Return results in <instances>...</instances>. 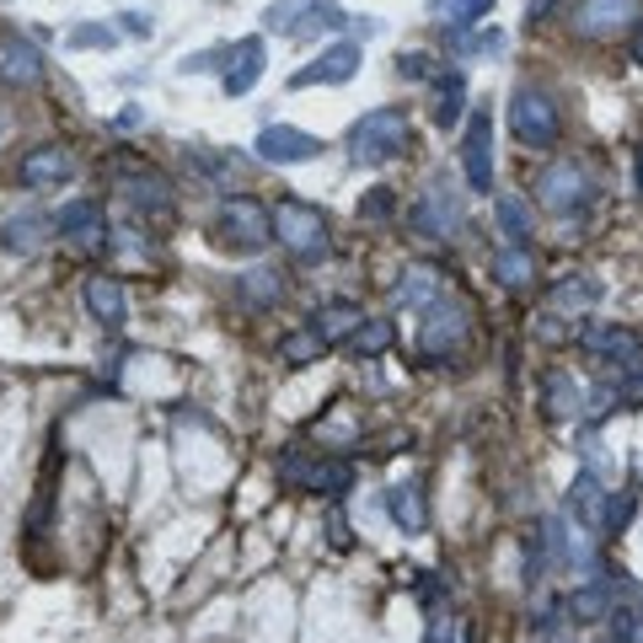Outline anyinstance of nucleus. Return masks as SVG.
Listing matches in <instances>:
<instances>
[{
    "mask_svg": "<svg viewBox=\"0 0 643 643\" xmlns=\"http://www.w3.org/2000/svg\"><path fill=\"white\" fill-rule=\"evenodd\" d=\"M413 145V123L402 108H370L354 119V129L343 134V151L354 167H386V161H398L402 151Z\"/></svg>",
    "mask_w": 643,
    "mask_h": 643,
    "instance_id": "obj_1",
    "label": "nucleus"
},
{
    "mask_svg": "<svg viewBox=\"0 0 643 643\" xmlns=\"http://www.w3.org/2000/svg\"><path fill=\"white\" fill-rule=\"evenodd\" d=\"M536 204L552 214V220H574V214H584L590 204H595V193H601V183H595V172L584 167L580 155H557V161H547L542 172H536Z\"/></svg>",
    "mask_w": 643,
    "mask_h": 643,
    "instance_id": "obj_2",
    "label": "nucleus"
},
{
    "mask_svg": "<svg viewBox=\"0 0 643 643\" xmlns=\"http://www.w3.org/2000/svg\"><path fill=\"white\" fill-rule=\"evenodd\" d=\"M210 237H220V247L231 252H263L274 242V210L263 199H247V193H225L214 204Z\"/></svg>",
    "mask_w": 643,
    "mask_h": 643,
    "instance_id": "obj_3",
    "label": "nucleus"
},
{
    "mask_svg": "<svg viewBox=\"0 0 643 643\" xmlns=\"http://www.w3.org/2000/svg\"><path fill=\"white\" fill-rule=\"evenodd\" d=\"M510 134L531 145V151H552L557 145V134H563V108H557V97L547 87H536V81H525L510 92Z\"/></svg>",
    "mask_w": 643,
    "mask_h": 643,
    "instance_id": "obj_4",
    "label": "nucleus"
},
{
    "mask_svg": "<svg viewBox=\"0 0 643 643\" xmlns=\"http://www.w3.org/2000/svg\"><path fill=\"white\" fill-rule=\"evenodd\" d=\"M461 220H466V193H461L445 172L429 178L424 193H419V204H413V214H408L413 237H424V242H456Z\"/></svg>",
    "mask_w": 643,
    "mask_h": 643,
    "instance_id": "obj_5",
    "label": "nucleus"
},
{
    "mask_svg": "<svg viewBox=\"0 0 643 643\" xmlns=\"http://www.w3.org/2000/svg\"><path fill=\"white\" fill-rule=\"evenodd\" d=\"M472 307L461 295H440L434 307H424V328H419V354L424 360H456L461 349L472 343Z\"/></svg>",
    "mask_w": 643,
    "mask_h": 643,
    "instance_id": "obj_6",
    "label": "nucleus"
},
{
    "mask_svg": "<svg viewBox=\"0 0 643 643\" xmlns=\"http://www.w3.org/2000/svg\"><path fill=\"white\" fill-rule=\"evenodd\" d=\"M274 242H284L301 263H322L333 252V237H328V214L307 204V199H279L274 204Z\"/></svg>",
    "mask_w": 643,
    "mask_h": 643,
    "instance_id": "obj_7",
    "label": "nucleus"
},
{
    "mask_svg": "<svg viewBox=\"0 0 643 643\" xmlns=\"http://www.w3.org/2000/svg\"><path fill=\"white\" fill-rule=\"evenodd\" d=\"M279 478L295 483L301 493H322V499H343L354 489V466L349 461H328V456H290L279 461Z\"/></svg>",
    "mask_w": 643,
    "mask_h": 643,
    "instance_id": "obj_8",
    "label": "nucleus"
},
{
    "mask_svg": "<svg viewBox=\"0 0 643 643\" xmlns=\"http://www.w3.org/2000/svg\"><path fill=\"white\" fill-rule=\"evenodd\" d=\"M580 349L584 354H595L601 365L612 370H639L643 365V338L633 328H622V322H584L580 328Z\"/></svg>",
    "mask_w": 643,
    "mask_h": 643,
    "instance_id": "obj_9",
    "label": "nucleus"
},
{
    "mask_svg": "<svg viewBox=\"0 0 643 643\" xmlns=\"http://www.w3.org/2000/svg\"><path fill=\"white\" fill-rule=\"evenodd\" d=\"M360 43L354 38H338V43H328L322 54L311 64H301L295 76H290V92H311V87H343V81H354L360 76Z\"/></svg>",
    "mask_w": 643,
    "mask_h": 643,
    "instance_id": "obj_10",
    "label": "nucleus"
},
{
    "mask_svg": "<svg viewBox=\"0 0 643 643\" xmlns=\"http://www.w3.org/2000/svg\"><path fill=\"white\" fill-rule=\"evenodd\" d=\"M643 17V0H574V11H569V22L580 38H622V32L633 28Z\"/></svg>",
    "mask_w": 643,
    "mask_h": 643,
    "instance_id": "obj_11",
    "label": "nucleus"
},
{
    "mask_svg": "<svg viewBox=\"0 0 643 643\" xmlns=\"http://www.w3.org/2000/svg\"><path fill=\"white\" fill-rule=\"evenodd\" d=\"M43 76H49L43 49L22 32H0V87L6 92H32V87H43Z\"/></svg>",
    "mask_w": 643,
    "mask_h": 643,
    "instance_id": "obj_12",
    "label": "nucleus"
},
{
    "mask_svg": "<svg viewBox=\"0 0 643 643\" xmlns=\"http://www.w3.org/2000/svg\"><path fill=\"white\" fill-rule=\"evenodd\" d=\"M252 151H258V161H269V167H295V161H317L328 145H322L311 129H295V123H269V129H258Z\"/></svg>",
    "mask_w": 643,
    "mask_h": 643,
    "instance_id": "obj_13",
    "label": "nucleus"
},
{
    "mask_svg": "<svg viewBox=\"0 0 643 643\" xmlns=\"http://www.w3.org/2000/svg\"><path fill=\"white\" fill-rule=\"evenodd\" d=\"M54 225H60V237L76 252H102L108 247V214L97 199H70L60 214H54Z\"/></svg>",
    "mask_w": 643,
    "mask_h": 643,
    "instance_id": "obj_14",
    "label": "nucleus"
},
{
    "mask_svg": "<svg viewBox=\"0 0 643 643\" xmlns=\"http://www.w3.org/2000/svg\"><path fill=\"white\" fill-rule=\"evenodd\" d=\"M461 172H466L472 193H493V129L483 108L472 113L466 134H461Z\"/></svg>",
    "mask_w": 643,
    "mask_h": 643,
    "instance_id": "obj_15",
    "label": "nucleus"
},
{
    "mask_svg": "<svg viewBox=\"0 0 643 643\" xmlns=\"http://www.w3.org/2000/svg\"><path fill=\"white\" fill-rule=\"evenodd\" d=\"M119 193L129 199V210H140L145 220H172V183L161 178V172H151V167H129L119 178Z\"/></svg>",
    "mask_w": 643,
    "mask_h": 643,
    "instance_id": "obj_16",
    "label": "nucleus"
},
{
    "mask_svg": "<svg viewBox=\"0 0 643 643\" xmlns=\"http://www.w3.org/2000/svg\"><path fill=\"white\" fill-rule=\"evenodd\" d=\"M76 178V155L64 151V145H28L22 161H17V183L22 188H60Z\"/></svg>",
    "mask_w": 643,
    "mask_h": 643,
    "instance_id": "obj_17",
    "label": "nucleus"
},
{
    "mask_svg": "<svg viewBox=\"0 0 643 643\" xmlns=\"http://www.w3.org/2000/svg\"><path fill=\"white\" fill-rule=\"evenodd\" d=\"M49 237H60V225H54V214H43V210H22V214H6V220H0V247L17 252V258L43 252Z\"/></svg>",
    "mask_w": 643,
    "mask_h": 643,
    "instance_id": "obj_18",
    "label": "nucleus"
},
{
    "mask_svg": "<svg viewBox=\"0 0 643 643\" xmlns=\"http://www.w3.org/2000/svg\"><path fill=\"white\" fill-rule=\"evenodd\" d=\"M263 64H269L263 38H242V43H231L225 70H220V87H225V97H247V92H252V87L263 81Z\"/></svg>",
    "mask_w": 643,
    "mask_h": 643,
    "instance_id": "obj_19",
    "label": "nucleus"
},
{
    "mask_svg": "<svg viewBox=\"0 0 643 643\" xmlns=\"http://www.w3.org/2000/svg\"><path fill=\"white\" fill-rule=\"evenodd\" d=\"M81 301L92 311V322H102V328H123V322H129V290H123V279H113V274L87 279V284H81Z\"/></svg>",
    "mask_w": 643,
    "mask_h": 643,
    "instance_id": "obj_20",
    "label": "nucleus"
},
{
    "mask_svg": "<svg viewBox=\"0 0 643 643\" xmlns=\"http://www.w3.org/2000/svg\"><path fill=\"white\" fill-rule=\"evenodd\" d=\"M461 113H466V76L461 70H440L429 81V119H434V129H456Z\"/></svg>",
    "mask_w": 643,
    "mask_h": 643,
    "instance_id": "obj_21",
    "label": "nucleus"
},
{
    "mask_svg": "<svg viewBox=\"0 0 643 643\" xmlns=\"http://www.w3.org/2000/svg\"><path fill=\"white\" fill-rule=\"evenodd\" d=\"M237 295H242V307H252V311H274L279 301H284V274L269 269V263H258V269L237 274Z\"/></svg>",
    "mask_w": 643,
    "mask_h": 643,
    "instance_id": "obj_22",
    "label": "nucleus"
},
{
    "mask_svg": "<svg viewBox=\"0 0 643 643\" xmlns=\"http://www.w3.org/2000/svg\"><path fill=\"white\" fill-rule=\"evenodd\" d=\"M606 483L595 478V472H580L574 478V489H569V510L580 515V525L584 531H601V510H606Z\"/></svg>",
    "mask_w": 643,
    "mask_h": 643,
    "instance_id": "obj_23",
    "label": "nucleus"
},
{
    "mask_svg": "<svg viewBox=\"0 0 643 643\" xmlns=\"http://www.w3.org/2000/svg\"><path fill=\"white\" fill-rule=\"evenodd\" d=\"M493 279L504 284V290H531V279H536V258H531V247H499L493 252Z\"/></svg>",
    "mask_w": 643,
    "mask_h": 643,
    "instance_id": "obj_24",
    "label": "nucleus"
},
{
    "mask_svg": "<svg viewBox=\"0 0 643 643\" xmlns=\"http://www.w3.org/2000/svg\"><path fill=\"white\" fill-rule=\"evenodd\" d=\"M360 322H365V311L354 307V301H328V307H322L317 317H311V328H317V333L328 338V343H349Z\"/></svg>",
    "mask_w": 643,
    "mask_h": 643,
    "instance_id": "obj_25",
    "label": "nucleus"
},
{
    "mask_svg": "<svg viewBox=\"0 0 643 643\" xmlns=\"http://www.w3.org/2000/svg\"><path fill=\"white\" fill-rule=\"evenodd\" d=\"M386 515L408 531V536H419L429 525V510H424V493H419V483H398V489L386 493Z\"/></svg>",
    "mask_w": 643,
    "mask_h": 643,
    "instance_id": "obj_26",
    "label": "nucleus"
},
{
    "mask_svg": "<svg viewBox=\"0 0 643 643\" xmlns=\"http://www.w3.org/2000/svg\"><path fill=\"white\" fill-rule=\"evenodd\" d=\"M440 279H445V274H440L434 263H408V269H402V284H398V301L434 307V301H440V290H445Z\"/></svg>",
    "mask_w": 643,
    "mask_h": 643,
    "instance_id": "obj_27",
    "label": "nucleus"
},
{
    "mask_svg": "<svg viewBox=\"0 0 643 643\" xmlns=\"http://www.w3.org/2000/svg\"><path fill=\"white\" fill-rule=\"evenodd\" d=\"M188 161H193V167H199V178H210L214 188H237L247 178V167L231 151H204V145H193Z\"/></svg>",
    "mask_w": 643,
    "mask_h": 643,
    "instance_id": "obj_28",
    "label": "nucleus"
},
{
    "mask_svg": "<svg viewBox=\"0 0 643 643\" xmlns=\"http://www.w3.org/2000/svg\"><path fill=\"white\" fill-rule=\"evenodd\" d=\"M601 301V279L595 274H569L552 284V311H584Z\"/></svg>",
    "mask_w": 643,
    "mask_h": 643,
    "instance_id": "obj_29",
    "label": "nucleus"
},
{
    "mask_svg": "<svg viewBox=\"0 0 643 643\" xmlns=\"http://www.w3.org/2000/svg\"><path fill=\"white\" fill-rule=\"evenodd\" d=\"M499 231L510 247H531V204L521 193H499Z\"/></svg>",
    "mask_w": 643,
    "mask_h": 643,
    "instance_id": "obj_30",
    "label": "nucleus"
},
{
    "mask_svg": "<svg viewBox=\"0 0 643 643\" xmlns=\"http://www.w3.org/2000/svg\"><path fill=\"white\" fill-rule=\"evenodd\" d=\"M343 349H349L354 360H375V354H386V349H392V322H386V317H365Z\"/></svg>",
    "mask_w": 643,
    "mask_h": 643,
    "instance_id": "obj_31",
    "label": "nucleus"
},
{
    "mask_svg": "<svg viewBox=\"0 0 643 643\" xmlns=\"http://www.w3.org/2000/svg\"><path fill=\"white\" fill-rule=\"evenodd\" d=\"M569 616L574 622H601V616H612V590L601 580H584L574 595H569Z\"/></svg>",
    "mask_w": 643,
    "mask_h": 643,
    "instance_id": "obj_32",
    "label": "nucleus"
},
{
    "mask_svg": "<svg viewBox=\"0 0 643 643\" xmlns=\"http://www.w3.org/2000/svg\"><path fill=\"white\" fill-rule=\"evenodd\" d=\"M429 17H440V28H466V22H483L499 0H424Z\"/></svg>",
    "mask_w": 643,
    "mask_h": 643,
    "instance_id": "obj_33",
    "label": "nucleus"
},
{
    "mask_svg": "<svg viewBox=\"0 0 643 643\" xmlns=\"http://www.w3.org/2000/svg\"><path fill=\"white\" fill-rule=\"evenodd\" d=\"M333 28H343V6L338 0H307V11L290 28V38H317V32H333Z\"/></svg>",
    "mask_w": 643,
    "mask_h": 643,
    "instance_id": "obj_34",
    "label": "nucleus"
},
{
    "mask_svg": "<svg viewBox=\"0 0 643 643\" xmlns=\"http://www.w3.org/2000/svg\"><path fill=\"white\" fill-rule=\"evenodd\" d=\"M328 349H333V343L317 333V328H307V333H290L284 343H279V360H284V365H317Z\"/></svg>",
    "mask_w": 643,
    "mask_h": 643,
    "instance_id": "obj_35",
    "label": "nucleus"
},
{
    "mask_svg": "<svg viewBox=\"0 0 643 643\" xmlns=\"http://www.w3.org/2000/svg\"><path fill=\"white\" fill-rule=\"evenodd\" d=\"M633 515H639V493L612 489L606 493V510H601V536H622L633 525Z\"/></svg>",
    "mask_w": 643,
    "mask_h": 643,
    "instance_id": "obj_36",
    "label": "nucleus"
},
{
    "mask_svg": "<svg viewBox=\"0 0 643 643\" xmlns=\"http://www.w3.org/2000/svg\"><path fill=\"white\" fill-rule=\"evenodd\" d=\"M584 408L580 386H574V375H547V413L552 419H574Z\"/></svg>",
    "mask_w": 643,
    "mask_h": 643,
    "instance_id": "obj_37",
    "label": "nucleus"
},
{
    "mask_svg": "<svg viewBox=\"0 0 643 643\" xmlns=\"http://www.w3.org/2000/svg\"><path fill=\"white\" fill-rule=\"evenodd\" d=\"M398 214V193L392 188H370L360 199V220H392Z\"/></svg>",
    "mask_w": 643,
    "mask_h": 643,
    "instance_id": "obj_38",
    "label": "nucleus"
},
{
    "mask_svg": "<svg viewBox=\"0 0 643 643\" xmlns=\"http://www.w3.org/2000/svg\"><path fill=\"white\" fill-rule=\"evenodd\" d=\"M398 70L408 76V81H434V76H440V70H434V54H424V49H402Z\"/></svg>",
    "mask_w": 643,
    "mask_h": 643,
    "instance_id": "obj_39",
    "label": "nucleus"
},
{
    "mask_svg": "<svg viewBox=\"0 0 643 643\" xmlns=\"http://www.w3.org/2000/svg\"><path fill=\"white\" fill-rule=\"evenodd\" d=\"M301 11H307V0H274L269 11H263V22L274 32H290L295 22H301Z\"/></svg>",
    "mask_w": 643,
    "mask_h": 643,
    "instance_id": "obj_40",
    "label": "nucleus"
},
{
    "mask_svg": "<svg viewBox=\"0 0 643 643\" xmlns=\"http://www.w3.org/2000/svg\"><path fill=\"white\" fill-rule=\"evenodd\" d=\"M225 54H231V49H225V43H214V49H199V54H188V60L178 64V70H183V76H204V70H225Z\"/></svg>",
    "mask_w": 643,
    "mask_h": 643,
    "instance_id": "obj_41",
    "label": "nucleus"
},
{
    "mask_svg": "<svg viewBox=\"0 0 643 643\" xmlns=\"http://www.w3.org/2000/svg\"><path fill=\"white\" fill-rule=\"evenodd\" d=\"M429 643H466V622H461L456 612L434 616V622H429Z\"/></svg>",
    "mask_w": 643,
    "mask_h": 643,
    "instance_id": "obj_42",
    "label": "nucleus"
},
{
    "mask_svg": "<svg viewBox=\"0 0 643 643\" xmlns=\"http://www.w3.org/2000/svg\"><path fill=\"white\" fill-rule=\"evenodd\" d=\"M70 49H113V32L97 28V22H81V28H70Z\"/></svg>",
    "mask_w": 643,
    "mask_h": 643,
    "instance_id": "obj_43",
    "label": "nucleus"
},
{
    "mask_svg": "<svg viewBox=\"0 0 643 643\" xmlns=\"http://www.w3.org/2000/svg\"><path fill=\"white\" fill-rule=\"evenodd\" d=\"M119 22H123V32H134V38H151V17H145V11H123Z\"/></svg>",
    "mask_w": 643,
    "mask_h": 643,
    "instance_id": "obj_44",
    "label": "nucleus"
},
{
    "mask_svg": "<svg viewBox=\"0 0 643 643\" xmlns=\"http://www.w3.org/2000/svg\"><path fill=\"white\" fill-rule=\"evenodd\" d=\"M552 6H557V0H531V11H525V17H531V28H542V22H547Z\"/></svg>",
    "mask_w": 643,
    "mask_h": 643,
    "instance_id": "obj_45",
    "label": "nucleus"
},
{
    "mask_svg": "<svg viewBox=\"0 0 643 643\" xmlns=\"http://www.w3.org/2000/svg\"><path fill=\"white\" fill-rule=\"evenodd\" d=\"M633 178H639V193H643V145H639V161H633Z\"/></svg>",
    "mask_w": 643,
    "mask_h": 643,
    "instance_id": "obj_46",
    "label": "nucleus"
},
{
    "mask_svg": "<svg viewBox=\"0 0 643 643\" xmlns=\"http://www.w3.org/2000/svg\"><path fill=\"white\" fill-rule=\"evenodd\" d=\"M639 64H643V43H639Z\"/></svg>",
    "mask_w": 643,
    "mask_h": 643,
    "instance_id": "obj_47",
    "label": "nucleus"
}]
</instances>
